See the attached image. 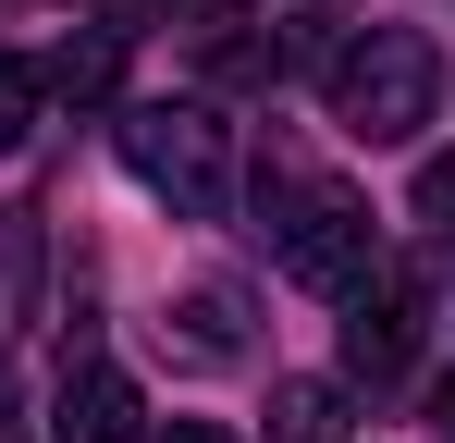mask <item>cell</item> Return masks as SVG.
I'll return each mask as SVG.
<instances>
[{"instance_id": "cell-2", "label": "cell", "mask_w": 455, "mask_h": 443, "mask_svg": "<svg viewBox=\"0 0 455 443\" xmlns=\"http://www.w3.org/2000/svg\"><path fill=\"white\" fill-rule=\"evenodd\" d=\"M124 160H136V185H160L185 222H210L234 197V136L197 111V99H148V111H124Z\"/></svg>"}, {"instance_id": "cell-11", "label": "cell", "mask_w": 455, "mask_h": 443, "mask_svg": "<svg viewBox=\"0 0 455 443\" xmlns=\"http://www.w3.org/2000/svg\"><path fill=\"white\" fill-rule=\"evenodd\" d=\"M419 222H431V234H455V148H431V160H419Z\"/></svg>"}, {"instance_id": "cell-8", "label": "cell", "mask_w": 455, "mask_h": 443, "mask_svg": "<svg viewBox=\"0 0 455 443\" xmlns=\"http://www.w3.org/2000/svg\"><path fill=\"white\" fill-rule=\"evenodd\" d=\"M271 431L283 443H332L345 431V382H271Z\"/></svg>"}, {"instance_id": "cell-13", "label": "cell", "mask_w": 455, "mask_h": 443, "mask_svg": "<svg viewBox=\"0 0 455 443\" xmlns=\"http://www.w3.org/2000/svg\"><path fill=\"white\" fill-rule=\"evenodd\" d=\"M160 443H234V431H210V419H172V431H160Z\"/></svg>"}, {"instance_id": "cell-14", "label": "cell", "mask_w": 455, "mask_h": 443, "mask_svg": "<svg viewBox=\"0 0 455 443\" xmlns=\"http://www.w3.org/2000/svg\"><path fill=\"white\" fill-rule=\"evenodd\" d=\"M0 443H12V431H0Z\"/></svg>"}, {"instance_id": "cell-10", "label": "cell", "mask_w": 455, "mask_h": 443, "mask_svg": "<svg viewBox=\"0 0 455 443\" xmlns=\"http://www.w3.org/2000/svg\"><path fill=\"white\" fill-rule=\"evenodd\" d=\"M62 99H111V37H86V50H62V74H50Z\"/></svg>"}, {"instance_id": "cell-3", "label": "cell", "mask_w": 455, "mask_h": 443, "mask_svg": "<svg viewBox=\"0 0 455 443\" xmlns=\"http://www.w3.org/2000/svg\"><path fill=\"white\" fill-rule=\"evenodd\" d=\"M271 210H283V222H259L271 259H283L296 284H320V295H345L381 259V246H370V210H357L345 185H271Z\"/></svg>"}, {"instance_id": "cell-5", "label": "cell", "mask_w": 455, "mask_h": 443, "mask_svg": "<svg viewBox=\"0 0 455 443\" xmlns=\"http://www.w3.org/2000/svg\"><path fill=\"white\" fill-rule=\"evenodd\" d=\"M50 443H148V407L111 358H75L62 394H50Z\"/></svg>"}, {"instance_id": "cell-6", "label": "cell", "mask_w": 455, "mask_h": 443, "mask_svg": "<svg viewBox=\"0 0 455 443\" xmlns=\"http://www.w3.org/2000/svg\"><path fill=\"white\" fill-rule=\"evenodd\" d=\"M37 271H50V234H37V210H0V345L25 333V308H37Z\"/></svg>"}, {"instance_id": "cell-9", "label": "cell", "mask_w": 455, "mask_h": 443, "mask_svg": "<svg viewBox=\"0 0 455 443\" xmlns=\"http://www.w3.org/2000/svg\"><path fill=\"white\" fill-rule=\"evenodd\" d=\"M25 136H37V62H25V50H0V160H12Z\"/></svg>"}, {"instance_id": "cell-1", "label": "cell", "mask_w": 455, "mask_h": 443, "mask_svg": "<svg viewBox=\"0 0 455 443\" xmlns=\"http://www.w3.org/2000/svg\"><path fill=\"white\" fill-rule=\"evenodd\" d=\"M332 124L357 148H419V124H443V50L419 25H357L332 50Z\"/></svg>"}, {"instance_id": "cell-12", "label": "cell", "mask_w": 455, "mask_h": 443, "mask_svg": "<svg viewBox=\"0 0 455 443\" xmlns=\"http://www.w3.org/2000/svg\"><path fill=\"white\" fill-rule=\"evenodd\" d=\"M431 431L455 443V369H443V382H431Z\"/></svg>"}, {"instance_id": "cell-7", "label": "cell", "mask_w": 455, "mask_h": 443, "mask_svg": "<svg viewBox=\"0 0 455 443\" xmlns=\"http://www.w3.org/2000/svg\"><path fill=\"white\" fill-rule=\"evenodd\" d=\"M172 320H185V358H246V295L234 284H197Z\"/></svg>"}, {"instance_id": "cell-4", "label": "cell", "mask_w": 455, "mask_h": 443, "mask_svg": "<svg viewBox=\"0 0 455 443\" xmlns=\"http://www.w3.org/2000/svg\"><path fill=\"white\" fill-rule=\"evenodd\" d=\"M419 333H431V284H419L406 259H370V271L345 284V369H357V382H394V369L419 358Z\"/></svg>"}]
</instances>
